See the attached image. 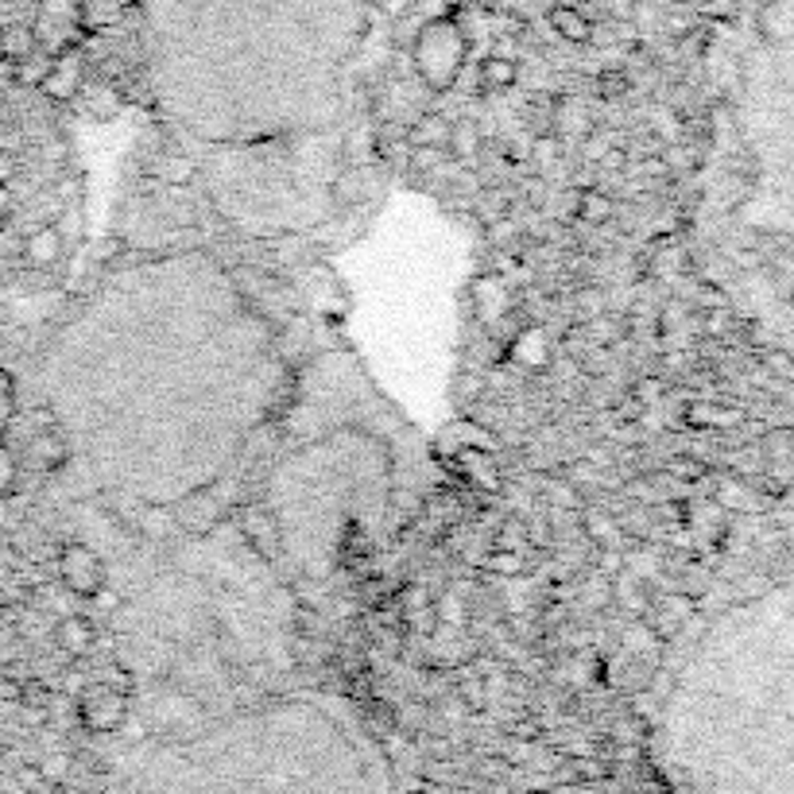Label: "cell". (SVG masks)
<instances>
[{
	"label": "cell",
	"instance_id": "16",
	"mask_svg": "<svg viewBox=\"0 0 794 794\" xmlns=\"http://www.w3.org/2000/svg\"><path fill=\"white\" fill-rule=\"evenodd\" d=\"M613 198L605 194V190H597V187H585L578 194V217L585 225H605L608 217H613Z\"/></svg>",
	"mask_w": 794,
	"mask_h": 794
},
{
	"label": "cell",
	"instance_id": "27",
	"mask_svg": "<svg viewBox=\"0 0 794 794\" xmlns=\"http://www.w3.org/2000/svg\"><path fill=\"white\" fill-rule=\"evenodd\" d=\"M450 159V152L446 147H411V171H435V167H442V163Z\"/></svg>",
	"mask_w": 794,
	"mask_h": 794
},
{
	"label": "cell",
	"instance_id": "36",
	"mask_svg": "<svg viewBox=\"0 0 794 794\" xmlns=\"http://www.w3.org/2000/svg\"><path fill=\"white\" fill-rule=\"evenodd\" d=\"M655 392H659L655 380H640V384H636V400H640V403H651V400H655Z\"/></svg>",
	"mask_w": 794,
	"mask_h": 794
},
{
	"label": "cell",
	"instance_id": "13",
	"mask_svg": "<svg viewBox=\"0 0 794 794\" xmlns=\"http://www.w3.org/2000/svg\"><path fill=\"white\" fill-rule=\"evenodd\" d=\"M450 120L442 112H423L407 129V147H446L450 144Z\"/></svg>",
	"mask_w": 794,
	"mask_h": 794
},
{
	"label": "cell",
	"instance_id": "4",
	"mask_svg": "<svg viewBox=\"0 0 794 794\" xmlns=\"http://www.w3.org/2000/svg\"><path fill=\"white\" fill-rule=\"evenodd\" d=\"M82 82H86V47L74 44L51 55V67H47L44 82H39V94L51 97V102H74Z\"/></svg>",
	"mask_w": 794,
	"mask_h": 794
},
{
	"label": "cell",
	"instance_id": "9",
	"mask_svg": "<svg viewBox=\"0 0 794 794\" xmlns=\"http://www.w3.org/2000/svg\"><path fill=\"white\" fill-rule=\"evenodd\" d=\"M74 102H82V109L94 120H112L120 112V90L112 82H105V78H86Z\"/></svg>",
	"mask_w": 794,
	"mask_h": 794
},
{
	"label": "cell",
	"instance_id": "31",
	"mask_svg": "<svg viewBox=\"0 0 794 794\" xmlns=\"http://www.w3.org/2000/svg\"><path fill=\"white\" fill-rule=\"evenodd\" d=\"M477 205H481V217H485L488 225L500 222V217H508V198H505V194H496V190H493V194L481 198Z\"/></svg>",
	"mask_w": 794,
	"mask_h": 794
},
{
	"label": "cell",
	"instance_id": "29",
	"mask_svg": "<svg viewBox=\"0 0 794 794\" xmlns=\"http://www.w3.org/2000/svg\"><path fill=\"white\" fill-rule=\"evenodd\" d=\"M547 500L555 508H566V512H573V508H581V493L573 485H566V481H550L547 488Z\"/></svg>",
	"mask_w": 794,
	"mask_h": 794
},
{
	"label": "cell",
	"instance_id": "11",
	"mask_svg": "<svg viewBox=\"0 0 794 794\" xmlns=\"http://www.w3.org/2000/svg\"><path fill=\"white\" fill-rule=\"evenodd\" d=\"M27 458H32V465L35 470H44V473H59L62 465H67V458H70V450H67V442H62L55 430H39V435L27 442Z\"/></svg>",
	"mask_w": 794,
	"mask_h": 794
},
{
	"label": "cell",
	"instance_id": "21",
	"mask_svg": "<svg viewBox=\"0 0 794 794\" xmlns=\"http://www.w3.org/2000/svg\"><path fill=\"white\" fill-rule=\"evenodd\" d=\"M485 570L496 573V578H520V573H523V550L493 547L485 555Z\"/></svg>",
	"mask_w": 794,
	"mask_h": 794
},
{
	"label": "cell",
	"instance_id": "14",
	"mask_svg": "<svg viewBox=\"0 0 794 794\" xmlns=\"http://www.w3.org/2000/svg\"><path fill=\"white\" fill-rule=\"evenodd\" d=\"M520 82V67L515 59H505V55H488L481 59V86L493 90V94H505Z\"/></svg>",
	"mask_w": 794,
	"mask_h": 794
},
{
	"label": "cell",
	"instance_id": "37",
	"mask_svg": "<svg viewBox=\"0 0 794 794\" xmlns=\"http://www.w3.org/2000/svg\"><path fill=\"white\" fill-rule=\"evenodd\" d=\"M0 392L16 395V376H12V368H4V365H0Z\"/></svg>",
	"mask_w": 794,
	"mask_h": 794
},
{
	"label": "cell",
	"instance_id": "20",
	"mask_svg": "<svg viewBox=\"0 0 794 794\" xmlns=\"http://www.w3.org/2000/svg\"><path fill=\"white\" fill-rule=\"evenodd\" d=\"M590 132V120H585V109L578 102H562L558 105V140H570V137H585Z\"/></svg>",
	"mask_w": 794,
	"mask_h": 794
},
{
	"label": "cell",
	"instance_id": "8",
	"mask_svg": "<svg viewBox=\"0 0 794 794\" xmlns=\"http://www.w3.org/2000/svg\"><path fill=\"white\" fill-rule=\"evenodd\" d=\"M470 295H473V310H477L481 322H496V318L508 310V283H505V275H496V272L477 275V280H473V287H470Z\"/></svg>",
	"mask_w": 794,
	"mask_h": 794
},
{
	"label": "cell",
	"instance_id": "6",
	"mask_svg": "<svg viewBox=\"0 0 794 794\" xmlns=\"http://www.w3.org/2000/svg\"><path fill=\"white\" fill-rule=\"evenodd\" d=\"M62 248H67L62 229L51 222V225H39V229L27 233L20 257H24V264L32 268V272H47V268H55L62 260Z\"/></svg>",
	"mask_w": 794,
	"mask_h": 794
},
{
	"label": "cell",
	"instance_id": "19",
	"mask_svg": "<svg viewBox=\"0 0 794 794\" xmlns=\"http://www.w3.org/2000/svg\"><path fill=\"white\" fill-rule=\"evenodd\" d=\"M152 175L163 182H171V187H182V182L194 179V163L182 159V155H163V159L152 163Z\"/></svg>",
	"mask_w": 794,
	"mask_h": 794
},
{
	"label": "cell",
	"instance_id": "39",
	"mask_svg": "<svg viewBox=\"0 0 794 794\" xmlns=\"http://www.w3.org/2000/svg\"><path fill=\"white\" fill-rule=\"evenodd\" d=\"M0 624H4V616H0Z\"/></svg>",
	"mask_w": 794,
	"mask_h": 794
},
{
	"label": "cell",
	"instance_id": "26",
	"mask_svg": "<svg viewBox=\"0 0 794 794\" xmlns=\"http://www.w3.org/2000/svg\"><path fill=\"white\" fill-rule=\"evenodd\" d=\"M496 547H505V550H523V555H528V547H531L528 528H523L520 520H508L505 528H500V535H496Z\"/></svg>",
	"mask_w": 794,
	"mask_h": 794
},
{
	"label": "cell",
	"instance_id": "7",
	"mask_svg": "<svg viewBox=\"0 0 794 794\" xmlns=\"http://www.w3.org/2000/svg\"><path fill=\"white\" fill-rule=\"evenodd\" d=\"M55 640H59V648L67 651L70 659H82V655H90V648L97 643V628L90 616L62 613L59 624H55Z\"/></svg>",
	"mask_w": 794,
	"mask_h": 794
},
{
	"label": "cell",
	"instance_id": "24",
	"mask_svg": "<svg viewBox=\"0 0 794 794\" xmlns=\"http://www.w3.org/2000/svg\"><path fill=\"white\" fill-rule=\"evenodd\" d=\"M515 357L528 360L531 368L547 365V337L538 330H528V337H520V345H515Z\"/></svg>",
	"mask_w": 794,
	"mask_h": 794
},
{
	"label": "cell",
	"instance_id": "38",
	"mask_svg": "<svg viewBox=\"0 0 794 794\" xmlns=\"http://www.w3.org/2000/svg\"><path fill=\"white\" fill-rule=\"evenodd\" d=\"M9 558H12V547H9V538H4V535H0V566H4V562H9Z\"/></svg>",
	"mask_w": 794,
	"mask_h": 794
},
{
	"label": "cell",
	"instance_id": "1",
	"mask_svg": "<svg viewBox=\"0 0 794 794\" xmlns=\"http://www.w3.org/2000/svg\"><path fill=\"white\" fill-rule=\"evenodd\" d=\"M470 47H473L470 35H465V27H462V20H458V16L430 20V24L419 27L415 44H411L415 74L427 82V90L446 94L450 86H458V74H462Z\"/></svg>",
	"mask_w": 794,
	"mask_h": 794
},
{
	"label": "cell",
	"instance_id": "10",
	"mask_svg": "<svg viewBox=\"0 0 794 794\" xmlns=\"http://www.w3.org/2000/svg\"><path fill=\"white\" fill-rule=\"evenodd\" d=\"M132 0H78V20H82V35H102L120 24L125 9Z\"/></svg>",
	"mask_w": 794,
	"mask_h": 794
},
{
	"label": "cell",
	"instance_id": "17",
	"mask_svg": "<svg viewBox=\"0 0 794 794\" xmlns=\"http://www.w3.org/2000/svg\"><path fill=\"white\" fill-rule=\"evenodd\" d=\"M477 147H481V129L473 125V120H458V125L450 129V144H446V152H450L453 159L470 163L473 155H477Z\"/></svg>",
	"mask_w": 794,
	"mask_h": 794
},
{
	"label": "cell",
	"instance_id": "22",
	"mask_svg": "<svg viewBox=\"0 0 794 794\" xmlns=\"http://www.w3.org/2000/svg\"><path fill=\"white\" fill-rule=\"evenodd\" d=\"M558 155H562V140L558 137H535L531 140V147H528V159H531V167H535V171H550V167H555L558 163Z\"/></svg>",
	"mask_w": 794,
	"mask_h": 794
},
{
	"label": "cell",
	"instance_id": "28",
	"mask_svg": "<svg viewBox=\"0 0 794 794\" xmlns=\"http://www.w3.org/2000/svg\"><path fill=\"white\" fill-rule=\"evenodd\" d=\"M597 90H601V97H624L628 90H632V82H628V74H624V70H601Z\"/></svg>",
	"mask_w": 794,
	"mask_h": 794
},
{
	"label": "cell",
	"instance_id": "2",
	"mask_svg": "<svg viewBox=\"0 0 794 794\" xmlns=\"http://www.w3.org/2000/svg\"><path fill=\"white\" fill-rule=\"evenodd\" d=\"M32 32H35V44H39V51H47V55H59L62 47L82 44L78 0H39Z\"/></svg>",
	"mask_w": 794,
	"mask_h": 794
},
{
	"label": "cell",
	"instance_id": "30",
	"mask_svg": "<svg viewBox=\"0 0 794 794\" xmlns=\"http://www.w3.org/2000/svg\"><path fill=\"white\" fill-rule=\"evenodd\" d=\"M435 613H438V620L450 624V628H462V624H465V605L458 597H453V593H450V597L438 601Z\"/></svg>",
	"mask_w": 794,
	"mask_h": 794
},
{
	"label": "cell",
	"instance_id": "25",
	"mask_svg": "<svg viewBox=\"0 0 794 794\" xmlns=\"http://www.w3.org/2000/svg\"><path fill=\"white\" fill-rule=\"evenodd\" d=\"M581 528H585V535L597 543V547H605L608 550V543H613V535H616V523L608 520V515H601V512H590V515H581Z\"/></svg>",
	"mask_w": 794,
	"mask_h": 794
},
{
	"label": "cell",
	"instance_id": "35",
	"mask_svg": "<svg viewBox=\"0 0 794 794\" xmlns=\"http://www.w3.org/2000/svg\"><path fill=\"white\" fill-rule=\"evenodd\" d=\"M9 217H12V190L0 187V229L9 225Z\"/></svg>",
	"mask_w": 794,
	"mask_h": 794
},
{
	"label": "cell",
	"instance_id": "32",
	"mask_svg": "<svg viewBox=\"0 0 794 794\" xmlns=\"http://www.w3.org/2000/svg\"><path fill=\"white\" fill-rule=\"evenodd\" d=\"M12 419H16V395H9V392H0V438L9 435V427H12Z\"/></svg>",
	"mask_w": 794,
	"mask_h": 794
},
{
	"label": "cell",
	"instance_id": "3",
	"mask_svg": "<svg viewBox=\"0 0 794 794\" xmlns=\"http://www.w3.org/2000/svg\"><path fill=\"white\" fill-rule=\"evenodd\" d=\"M59 581L62 590L82 601H94L105 590V562L86 543H67L59 550Z\"/></svg>",
	"mask_w": 794,
	"mask_h": 794
},
{
	"label": "cell",
	"instance_id": "5",
	"mask_svg": "<svg viewBox=\"0 0 794 794\" xmlns=\"http://www.w3.org/2000/svg\"><path fill=\"white\" fill-rule=\"evenodd\" d=\"M78 709H82V721H86L90 733H112L125 721V713H129V694L112 690L105 683H94L82 694Z\"/></svg>",
	"mask_w": 794,
	"mask_h": 794
},
{
	"label": "cell",
	"instance_id": "33",
	"mask_svg": "<svg viewBox=\"0 0 794 794\" xmlns=\"http://www.w3.org/2000/svg\"><path fill=\"white\" fill-rule=\"evenodd\" d=\"M593 330H597L593 337H597L601 345H608V342H616V337H620L624 325L620 322H608V318H597V322H593Z\"/></svg>",
	"mask_w": 794,
	"mask_h": 794
},
{
	"label": "cell",
	"instance_id": "23",
	"mask_svg": "<svg viewBox=\"0 0 794 794\" xmlns=\"http://www.w3.org/2000/svg\"><path fill=\"white\" fill-rule=\"evenodd\" d=\"M16 485H20V462L16 453H12V446L0 438V500H9L16 493Z\"/></svg>",
	"mask_w": 794,
	"mask_h": 794
},
{
	"label": "cell",
	"instance_id": "18",
	"mask_svg": "<svg viewBox=\"0 0 794 794\" xmlns=\"http://www.w3.org/2000/svg\"><path fill=\"white\" fill-rule=\"evenodd\" d=\"M462 473L477 488H485V493H500V473H496L493 465H488L485 453H465V458H462Z\"/></svg>",
	"mask_w": 794,
	"mask_h": 794
},
{
	"label": "cell",
	"instance_id": "34",
	"mask_svg": "<svg viewBox=\"0 0 794 794\" xmlns=\"http://www.w3.org/2000/svg\"><path fill=\"white\" fill-rule=\"evenodd\" d=\"M16 167H20L16 155H12V152H0V187H9V182L16 179Z\"/></svg>",
	"mask_w": 794,
	"mask_h": 794
},
{
	"label": "cell",
	"instance_id": "15",
	"mask_svg": "<svg viewBox=\"0 0 794 794\" xmlns=\"http://www.w3.org/2000/svg\"><path fill=\"white\" fill-rule=\"evenodd\" d=\"M32 51H39L32 24H0V59L20 62V59H27Z\"/></svg>",
	"mask_w": 794,
	"mask_h": 794
},
{
	"label": "cell",
	"instance_id": "12",
	"mask_svg": "<svg viewBox=\"0 0 794 794\" xmlns=\"http://www.w3.org/2000/svg\"><path fill=\"white\" fill-rule=\"evenodd\" d=\"M547 20H550V27H555L558 39H566V44H590L593 39L590 16L581 9H573V4H555Z\"/></svg>",
	"mask_w": 794,
	"mask_h": 794
}]
</instances>
